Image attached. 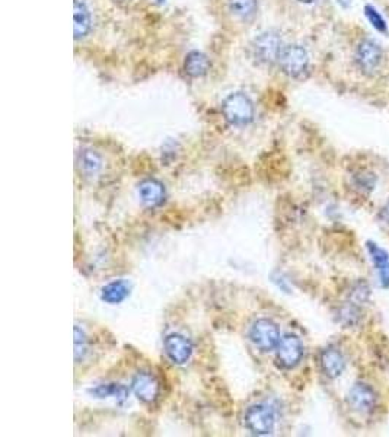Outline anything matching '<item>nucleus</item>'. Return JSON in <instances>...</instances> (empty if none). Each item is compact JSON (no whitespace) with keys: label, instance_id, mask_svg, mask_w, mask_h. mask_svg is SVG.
Listing matches in <instances>:
<instances>
[{"label":"nucleus","instance_id":"obj_1","mask_svg":"<svg viewBox=\"0 0 389 437\" xmlns=\"http://www.w3.org/2000/svg\"><path fill=\"white\" fill-rule=\"evenodd\" d=\"M222 22L235 31L252 26L259 13V0H216Z\"/></svg>","mask_w":389,"mask_h":437},{"label":"nucleus","instance_id":"obj_2","mask_svg":"<svg viewBox=\"0 0 389 437\" xmlns=\"http://www.w3.org/2000/svg\"><path fill=\"white\" fill-rule=\"evenodd\" d=\"M284 45L286 44L279 31H264L261 34H258L250 44L251 59H254L257 64H261V66H271V64L277 63Z\"/></svg>","mask_w":389,"mask_h":437},{"label":"nucleus","instance_id":"obj_3","mask_svg":"<svg viewBox=\"0 0 389 437\" xmlns=\"http://www.w3.org/2000/svg\"><path fill=\"white\" fill-rule=\"evenodd\" d=\"M254 102L244 92H232L222 102V114L234 127L248 125L254 118Z\"/></svg>","mask_w":389,"mask_h":437},{"label":"nucleus","instance_id":"obj_4","mask_svg":"<svg viewBox=\"0 0 389 437\" xmlns=\"http://www.w3.org/2000/svg\"><path fill=\"white\" fill-rule=\"evenodd\" d=\"M277 64L287 77L300 79L310 70V54L300 44H286Z\"/></svg>","mask_w":389,"mask_h":437},{"label":"nucleus","instance_id":"obj_5","mask_svg":"<svg viewBox=\"0 0 389 437\" xmlns=\"http://www.w3.org/2000/svg\"><path fill=\"white\" fill-rule=\"evenodd\" d=\"M250 338L257 348L267 353L277 348L280 343V332L273 321L261 318L252 323L250 330Z\"/></svg>","mask_w":389,"mask_h":437},{"label":"nucleus","instance_id":"obj_6","mask_svg":"<svg viewBox=\"0 0 389 437\" xmlns=\"http://www.w3.org/2000/svg\"><path fill=\"white\" fill-rule=\"evenodd\" d=\"M383 59L382 48L374 40H362L354 52V60L358 68L365 73H372L379 69Z\"/></svg>","mask_w":389,"mask_h":437},{"label":"nucleus","instance_id":"obj_7","mask_svg":"<svg viewBox=\"0 0 389 437\" xmlns=\"http://www.w3.org/2000/svg\"><path fill=\"white\" fill-rule=\"evenodd\" d=\"M274 413L264 404H257L247 410L245 424L250 431L258 436H266L274 430Z\"/></svg>","mask_w":389,"mask_h":437},{"label":"nucleus","instance_id":"obj_8","mask_svg":"<svg viewBox=\"0 0 389 437\" xmlns=\"http://www.w3.org/2000/svg\"><path fill=\"white\" fill-rule=\"evenodd\" d=\"M303 358V344L295 334L284 335L277 346V362L283 369H293Z\"/></svg>","mask_w":389,"mask_h":437},{"label":"nucleus","instance_id":"obj_9","mask_svg":"<svg viewBox=\"0 0 389 437\" xmlns=\"http://www.w3.org/2000/svg\"><path fill=\"white\" fill-rule=\"evenodd\" d=\"M376 402H378L376 392L370 385L358 382L351 386V390L349 392V404L354 411H359L363 414L372 413L376 407Z\"/></svg>","mask_w":389,"mask_h":437},{"label":"nucleus","instance_id":"obj_10","mask_svg":"<svg viewBox=\"0 0 389 437\" xmlns=\"http://www.w3.org/2000/svg\"><path fill=\"white\" fill-rule=\"evenodd\" d=\"M165 353L168 358L176 363L184 365L190 360L192 354V344L188 338H185L181 334H171L165 338Z\"/></svg>","mask_w":389,"mask_h":437},{"label":"nucleus","instance_id":"obj_11","mask_svg":"<svg viewBox=\"0 0 389 437\" xmlns=\"http://www.w3.org/2000/svg\"><path fill=\"white\" fill-rule=\"evenodd\" d=\"M92 29V15L85 0L73 2V34L75 40H84L89 36Z\"/></svg>","mask_w":389,"mask_h":437},{"label":"nucleus","instance_id":"obj_12","mask_svg":"<svg viewBox=\"0 0 389 437\" xmlns=\"http://www.w3.org/2000/svg\"><path fill=\"white\" fill-rule=\"evenodd\" d=\"M132 388H133V392L136 394V397L142 402H146V404L155 402L158 395H159L158 381L151 374H146V371H142V374H137L133 378Z\"/></svg>","mask_w":389,"mask_h":437},{"label":"nucleus","instance_id":"obj_13","mask_svg":"<svg viewBox=\"0 0 389 437\" xmlns=\"http://www.w3.org/2000/svg\"><path fill=\"white\" fill-rule=\"evenodd\" d=\"M319 363H321L322 371L330 379H335L338 376H342L343 371H344V367H346L344 355L342 354V351H338L337 348H333V347L326 348L321 353Z\"/></svg>","mask_w":389,"mask_h":437},{"label":"nucleus","instance_id":"obj_14","mask_svg":"<svg viewBox=\"0 0 389 437\" xmlns=\"http://www.w3.org/2000/svg\"><path fill=\"white\" fill-rule=\"evenodd\" d=\"M140 201L148 207H158L165 201V187L158 180H144L137 188Z\"/></svg>","mask_w":389,"mask_h":437},{"label":"nucleus","instance_id":"obj_15","mask_svg":"<svg viewBox=\"0 0 389 437\" xmlns=\"http://www.w3.org/2000/svg\"><path fill=\"white\" fill-rule=\"evenodd\" d=\"M77 168L85 176H95L102 169V156L91 149V148H84L77 152Z\"/></svg>","mask_w":389,"mask_h":437},{"label":"nucleus","instance_id":"obj_16","mask_svg":"<svg viewBox=\"0 0 389 437\" xmlns=\"http://www.w3.org/2000/svg\"><path fill=\"white\" fill-rule=\"evenodd\" d=\"M367 251L370 254L372 261L375 264V268L378 270L381 284L383 287L389 286V254L382 250L379 245L374 244V242H367Z\"/></svg>","mask_w":389,"mask_h":437},{"label":"nucleus","instance_id":"obj_17","mask_svg":"<svg viewBox=\"0 0 389 437\" xmlns=\"http://www.w3.org/2000/svg\"><path fill=\"white\" fill-rule=\"evenodd\" d=\"M210 70V60L200 52H191L184 60V72L190 77H201Z\"/></svg>","mask_w":389,"mask_h":437},{"label":"nucleus","instance_id":"obj_18","mask_svg":"<svg viewBox=\"0 0 389 437\" xmlns=\"http://www.w3.org/2000/svg\"><path fill=\"white\" fill-rule=\"evenodd\" d=\"M130 293V286L127 282L119 280V282H112L109 284H107L102 291H101V299L107 303L111 305H117L120 302H123Z\"/></svg>","mask_w":389,"mask_h":437},{"label":"nucleus","instance_id":"obj_19","mask_svg":"<svg viewBox=\"0 0 389 437\" xmlns=\"http://www.w3.org/2000/svg\"><path fill=\"white\" fill-rule=\"evenodd\" d=\"M91 394L96 398H116L119 402H124L128 398V390L124 385L119 383H108V385H100L91 390Z\"/></svg>","mask_w":389,"mask_h":437},{"label":"nucleus","instance_id":"obj_20","mask_svg":"<svg viewBox=\"0 0 389 437\" xmlns=\"http://www.w3.org/2000/svg\"><path fill=\"white\" fill-rule=\"evenodd\" d=\"M360 309L359 305H356L353 302H349L347 305H344L340 311V322H343L346 327H353L360 321Z\"/></svg>","mask_w":389,"mask_h":437},{"label":"nucleus","instance_id":"obj_21","mask_svg":"<svg viewBox=\"0 0 389 437\" xmlns=\"http://www.w3.org/2000/svg\"><path fill=\"white\" fill-rule=\"evenodd\" d=\"M88 344H86V335L77 325L75 327V360L80 362L86 354Z\"/></svg>","mask_w":389,"mask_h":437},{"label":"nucleus","instance_id":"obj_22","mask_svg":"<svg viewBox=\"0 0 389 437\" xmlns=\"http://www.w3.org/2000/svg\"><path fill=\"white\" fill-rule=\"evenodd\" d=\"M365 15H366V18L369 20V22L372 24V26H374L376 31H381V32L386 31V22L383 20V16L374 6L367 5L365 8Z\"/></svg>","mask_w":389,"mask_h":437},{"label":"nucleus","instance_id":"obj_23","mask_svg":"<svg viewBox=\"0 0 389 437\" xmlns=\"http://www.w3.org/2000/svg\"><path fill=\"white\" fill-rule=\"evenodd\" d=\"M370 295V290L367 287V284L365 283H358L353 287L351 291V302L356 305H360L362 302H365Z\"/></svg>","mask_w":389,"mask_h":437},{"label":"nucleus","instance_id":"obj_24","mask_svg":"<svg viewBox=\"0 0 389 437\" xmlns=\"http://www.w3.org/2000/svg\"><path fill=\"white\" fill-rule=\"evenodd\" d=\"M379 219H381L382 223H385V224L389 226V203L382 208V212H381V215H379Z\"/></svg>","mask_w":389,"mask_h":437},{"label":"nucleus","instance_id":"obj_25","mask_svg":"<svg viewBox=\"0 0 389 437\" xmlns=\"http://www.w3.org/2000/svg\"><path fill=\"white\" fill-rule=\"evenodd\" d=\"M296 2H299L302 5H312L316 2V0H296Z\"/></svg>","mask_w":389,"mask_h":437},{"label":"nucleus","instance_id":"obj_26","mask_svg":"<svg viewBox=\"0 0 389 437\" xmlns=\"http://www.w3.org/2000/svg\"><path fill=\"white\" fill-rule=\"evenodd\" d=\"M340 2V5H343V6H349L350 5V0H338Z\"/></svg>","mask_w":389,"mask_h":437}]
</instances>
